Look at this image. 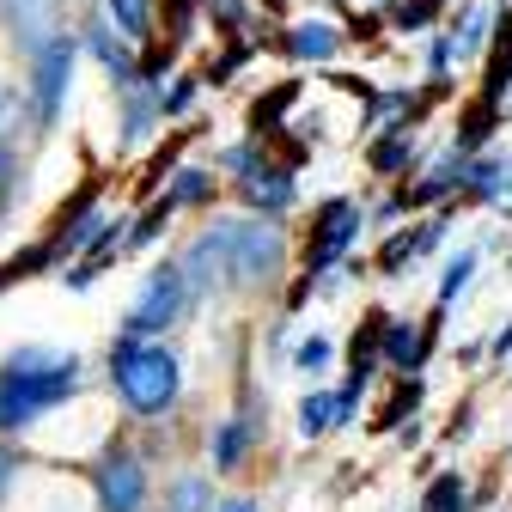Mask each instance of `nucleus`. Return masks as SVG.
Listing matches in <instances>:
<instances>
[{
    "label": "nucleus",
    "mask_w": 512,
    "mask_h": 512,
    "mask_svg": "<svg viewBox=\"0 0 512 512\" xmlns=\"http://www.w3.org/2000/svg\"><path fill=\"white\" fill-rule=\"evenodd\" d=\"M80 391V360L49 354V348H19L0 372V433H25L43 409L68 403Z\"/></svg>",
    "instance_id": "obj_1"
},
{
    "label": "nucleus",
    "mask_w": 512,
    "mask_h": 512,
    "mask_svg": "<svg viewBox=\"0 0 512 512\" xmlns=\"http://www.w3.org/2000/svg\"><path fill=\"white\" fill-rule=\"evenodd\" d=\"M110 378L122 403L135 415H165L177 403V384H183V366L171 348H141V336H116L110 342Z\"/></svg>",
    "instance_id": "obj_2"
},
{
    "label": "nucleus",
    "mask_w": 512,
    "mask_h": 512,
    "mask_svg": "<svg viewBox=\"0 0 512 512\" xmlns=\"http://www.w3.org/2000/svg\"><path fill=\"white\" fill-rule=\"evenodd\" d=\"M226 269L232 287H269L287 269V232L275 220H226Z\"/></svg>",
    "instance_id": "obj_3"
},
{
    "label": "nucleus",
    "mask_w": 512,
    "mask_h": 512,
    "mask_svg": "<svg viewBox=\"0 0 512 512\" xmlns=\"http://www.w3.org/2000/svg\"><path fill=\"white\" fill-rule=\"evenodd\" d=\"M74 61H80V37L74 31H55L31 55V116H37V128H55L61 104H68V86H74Z\"/></svg>",
    "instance_id": "obj_4"
},
{
    "label": "nucleus",
    "mask_w": 512,
    "mask_h": 512,
    "mask_svg": "<svg viewBox=\"0 0 512 512\" xmlns=\"http://www.w3.org/2000/svg\"><path fill=\"white\" fill-rule=\"evenodd\" d=\"M183 305H189V287H183L177 263H159V269L147 275L141 299L128 305V317H122V336H159V330H171L177 317H183Z\"/></svg>",
    "instance_id": "obj_5"
},
{
    "label": "nucleus",
    "mask_w": 512,
    "mask_h": 512,
    "mask_svg": "<svg viewBox=\"0 0 512 512\" xmlns=\"http://www.w3.org/2000/svg\"><path fill=\"white\" fill-rule=\"evenodd\" d=\"M360 238V208L348 202V196H336V202H324L317 208V220H311V244H305V275H324L336 256L348 250Z\"/></svg>",
    "instance_id": "obj_6"
},
{
    "label": "nucleus",
    "mask_w": 512,
    "mask_h": 512,
    "mask_svg": "<svg viewBox=\"0 0 512 512\" xmlns=\"http://www.w3.org/2000/svg\"><path fill=\"white\" fill-rule=\"evenodd\" d=\"M226 165L232 171H244V196L263 208V214H281V208H293V171L287 165H256V147H232L226 153Z\"/></svg>",
    "instance_id": "obj_7"
},
{
    "label": "nucleus",
    "mask_w": 512,
    "mask_h": 512,
    "mask_svg": "<svg viewBox=\"0 0 512 512\" xmlns=\"http://www.w3.org/2000/svg\"><path fill=\"white\" fill-rule=\"evenodd\" d=\"M183 287L189 293H226L232 287V269H226V226H208L196 244L183 250V263H177Z\"/></svg>",
    "instance_id": "obj_8"
},
{
    "label": "nucleus",
    "mask_w": 512,
    "mask_h": 512,
    "mask_svg": "<svg viewBox=\"0 0 512 512\" xmlns=\"http://www.w3.org/2000/svg\"><path fill=\"white\" fill-rule=\"evenodd\" d=\"M92 488H98V506H104V512H141V506H147V470L128 458V452L104 458V464L92 470Z\"/></svg>",
    "instance_id": "obj_9"
},
{
    "label": "nucleus",
    "mask_w": 512,
    "mask_h": 512,
    "mask_svg": "<svg viewBox=\"0 0 512 512\" xmlns=\"http://www.w3.org/2000/svg\"><path fill=\"white\" fill-rule=\"evenodd\" d=\"M0 25L19 37L25 55H37L61 31V0H0Z\"/></svg>",
    "instance_id": "obj_10"
},
{
    "label": "nucleus",
    "mask_w": 512,
    "mask_h": 512,
    "mask_svg": "<svg viewBox=\"0 0 512 512\" xmlns=\"http://www.w3.org/2000/svg\"><path fill=\"white\" fill-rule=\"evenodd\" d=\"M433 330H439V311H433V324H397V317H384L378 348L391 354V366H397V372H421V354H427Z\"/></svg>",
    "instance_id": "obj_11"
},
{
    "label": "nucleus",
    "mask_w": 512,
    "mask_h": 512,
    "mask_svg": "<svg viewBox=\"0 0 512 512\" xmlns=\"http://www.w3.org/2000/svg\"><path fill=\"white\" fill-rule=\"evenodd\" d=\"M348 415H354V391H317V397H305V403H299V433H305V439H317V433L342 427Z\"/></svg>",
    "instance_id": "obj_12"
},
{
    "label": "nucleus",
    "mask_w": 512,
    "mask_h": 512,
    "mask_svg": "<svg viewBox=\"0 0 512 512\" xmlns=\"http://www.w3.org/2000/svg\"><path fill=\"white\" fill-rule=\"evenodd\" d=\"M86 49H92V55L104 61V74H110V80H116L122 92L135 86V55L122 49V37H116V31H110L104 19H92V25H86Z\"/></svg>",
    "instance_id": "obj_13"
},
{
    "label": "nucleus",
    "mask_w": 512,
    "mask_h": 512,
    "mask_svg": "<svg viewBox=\"0 0 512 512\" xmlns=\"http://www.w3.org/2000/svg\"><path fill=\"white\" fill-rule=\"evenodd\" d=\"M336 43H342V31L324 25V19H299V25H287V37H281V49H293L299 61H330Z\"/></svg>",
    "instance_id": "obj_14"
},
{
    "label": "nucleus",
    "mask_w": 512,
    "mask_h": 512,
    "mask_svg": "<svg viewBox=\"0 0 512 512\" xmlns=\"http://www.w3.org/2000/svg\"><path fill=\"white\" fill-rule=\"evenodd\" d=\"M506 86H512V7L500 13L494 49H488V80H482V98H488V104H506Z\"/></svg>",
    "instance_id": "obj_15"
},
{
    "label": "nucleus",
    "mask_w": 512,
    "mask_h": 512,
    "mask_svg": "<svg viewBox=\"0 0 512 512\" xmlns=\"http://www.w3.org/2000/svg\"><path fill=\"white\" fill-rule=\"evenodd\" d=\"M366 159H372V171H378V177H397V171L415 159V128H409V122H397L384 141H372V153H366Z\"/></svg>",
    "instance_id": "obj_16"
},
{
    "label": "nucleus",
    "mask_w": 512,
    "mask_h": 512,
    "mask_svg": "<svg viewBox=\"0 0 512 512\" xmlns=\"http://www.w3.org/2000/svg\"><path fill=\"white\" fill-rule=\"evenodd\" d=\"M494 122H500V104L476 98V104H470V110L458 116V141H452V153H464V159H470V153H476V147H482V141L494 135Z\"/></svg>",
    "instance_id": "obj_17"
},
{
    "label": "nucleus",
    "mask_w": 512,
    "mask_h": 512,
    "mask_svg": "<svg viewBox=\"0 0 512 512\" xmlns=\"http://www.w3.org/2000/svg\"><path fill=\"white\" fill-rule=\"evenodd\" d=\"M250 433H256V421H250V415L220 421V433H214V470H238V458L250 452Z\"/></svg>",
    "instance_id": "obj_18"
},
{
    "label": "nucleus",
    "mask_w": 512,
    "mask_h": 512,
    "mask_svg": "<svg viewBox=\"0 0 512 512\" xmlns=\"http://www.w3.org/2000/svg\"><path fill=\"white\" fill-rule=\"evenodd\" d=\"M299 104V80H281L269 98H256L250 104V135H269V128H281V116Z\"/></svg>",
    "instance_id": "obj_19"
},
{
    "label": "nucleus",
    "mask_w": 512,
    "mask_h": 512,
    "mask_svg": "<svg viewBox=\"0 0 512 512\" xmlns=\"http://www.w3.org/2000/svg\"><path fill=\"white\" fill-rule=\"evenodd\" d=\"M110 19L122 43H147L153 37V0H110Z\"/></svg>",
    "instance_id": "obj_20"
},
{
    "label": "nucleus",
    "mask_w": 512,
    "mask_h": 512,
    "mask_svg": "<svg viewBox=\"0 0 512 512\" xmlns=\"http://www.w3.org/2000/svg\"><path fill=\"white\" fill-rule=\"evenodd\" d=\"M196 13H202V0H159V19H165V43H189V37H196Z\"/></svg>",
    "instance_id": "obj_21"
},
{
    "label": "nucleus",
    "mask_w": 512,
    "mask_h": 512,
    "mask_svg": "<svg viewBox=\"0 0 512 512\" xmlns=\"http://www.w3.org/2000/svg\"><path fill=\"white\" fill-rule=\"evenodd\" d=\"M214 196V171H196V165H189V171H177V183H171V208H189V202H208Z\"/></svg>",
    "instance_id": "obj_22"
},
{
    "label": "nucleus",
    "mask_w": 512,
    "mask_h": 512,
    "mask_svg": "<svg viewBox=\"0 0 512 512\" xmlns=\"http://www.w3.org/2000/svg\"><path fill=\"white\" fill-rule=\"evenodd\" d=\"M189 135H196V128H177V135H171V141H165V147H159V153L147 159V177H141V196H153V189H159V177H165V171L177 165V153H183V141H189Z\"/></svg>",
    "instance_id": "obj_23"
},
{
    "label": "nucleus",
    "mask_w": 512,
    "mask_h": 512,
    "mask_svg": "<svg viewBox=\"0 0 512 512\" xmlns=\"http://www.w3.org/2000/svg\"><path fill=\"white\" fill-rule=\"evenodd\" d=\"M421 512H470L464 482H458V476H439V482L427 488V506H421Z\"/></svg>",
    "instance_id": "obj_24"
},
{
    "label": "nucleus",
    "mask_w": 512,
    "mask_h": 512,
    "mask_svg": "<svg viewBox=\"0 0 512 512\" xmlns=\"http://www.w3.org/2000/svg\"><path fill=\"white\" fill-rule=\"evenodd\" d=\"M415 256H421V232H397L391 244L378 250V275H397L403 263H415Z\"/></svg>",
    "instance_id": "obj_25"
},
{
    "label": "nucleus",
    "mask_w": 512,
    "mask_h": 512,
    "mask_svg": "<svg viewBox=\"0 0 512 512\" xmlns=\"http://www.w3.org/2000/svg\"><path fill=\"white\" fill-rule=\"evenodd\" d=\"M470 275H476V250H458L452 263H445V281H439V305H452V299L470 287Z\"/></svg>",
    "instance_id": "obj_26"
},
{
    "label": "nucleus",
    "mask_w": 512,
    "mask_h": 512,
    "mask_svg": "<svg viewBox=\"0 0 512 512\" xmlns=\"http://www.w3.org/2000/svg\"><path fill=\"white\" fill-rule=\"evenodd\" d=\"M171 214H177L171 202H153V208L141 214V226H135V232H128V238H122V250H141V244H153V238L165 232V220H171Z\"/></svg>",
    "instance_id": "obj_27"
},
{
    "label": "nucleus",
    "mask_w": 512,
    "mask_h": 512,
    "mask_svg": "<svg viewBox=\"0 0 512 512\" xmlns=\"http://www.w3.org/2000/svg\"><path fill=\"white\" fill-rule=\"evenodd\" d=\"M415 403H421V378H409V372H403V384H397V397H391V403H384V415H378V427H397V421H403V415H409Z\"/></svg>",
    "instance_id": "obj_28"
},
{
    "label": "nucleus",
    "mask_w": 512,
    "mask_h": 512,
    "mask_svg": "<svg viewBox=\"0 0 512 512\" xmlns=\"http://www.w3.org/2000/svg\"><path fill=\"white\" fill-rule=\"evenodd\" d=\"M13 196H19V153L0 141V220L13 214Z\"/></svg>",
    "instance_id": "obj_29"
},
{
    "label": "nucleus",
    "mask_w": 512,
    "mask_h": 512,
    "mask_svg": "<svg viewBox=\"0 0 512 512\" xmlns=\"http://www.w3.org/2000/svg\"><path fill=\"white\" fill-rule=\"evenodd\" d=\"M439 7H445V0H403L391 19H397V31H421V25H433V19H439Z\"/></svg>",
    "instance_id": "obj_30"
},
{
    "label": "nucleus",
    "mask_w": 512,
    "mask_h": 512,
    "mask_svg": "<svg viewBox=\"0 0 512 512\" xmlns=\"http://www.w3.org/2000/svg\"><path fill=\"white\" fill-rule=\"evenodd\" d=\"M196 86H202V80L177 74V86H171V92H159V116H183L189 104H196Z\"/></svg>",
    "instance_id": "obj_31"
},
{
    "label": "nucleus",
    "mask_w": 512,
    "mask_h": 512,
    "mask_svg": "<svg viewBox=\"0 0 512 512\" xmlns=\"http://www.w3.org/2000/svg\"><path fill=\"white\" fill-rule=\"evenodd\" d=\"M482 43H488V13H470V19H464V31H452V49H458V55H470V49H482Z\"/></svg>",
    "instance_id": "obj_32"
},
{
    "label": "nucleus",
    "mask_w": 512,
    "mask_h": 512,
    "mask_svg": "<svg viewBox=\"0 0 512 512\" xmlns=\"http://www.w3.org/2000/svg\"><path fill=\"white\" fill-rule=\"evenodd\" d=\"M305 372H317V366H330V342L324 336H311V342H299V354H293Z\"/></svg>",
    "instance_id": "obj_33"
},
{
    "label": "nucleus",
    "mask_w": 512,
    "mask_h": 512,
    "mask_svg": "<svg viewBox=\"0 0 512 512\" xmlns=\"http://www.w3.org/2000/svg\"><path fill=\"white\" fill-rule=\"evenodd\" d=\"M452 55H458V49H452V31H439V37H433V49H427V61H433V80H445V68H452Z\"/></svg>",
    "instance_id": "obj_34"
},
{
    "label": "nucleus",
    "mask_w": 512,
    "mask_h": 512,
    "mask_svg": "<svg viewBox=\"0 0 512 512\" xmlns=\"http://www.w3.org/2000/svg\"><path fill=\"white\" fill-rule=\"evenodd\" d=\"M13 470H19V458L7 452V445H0V494H7V488H13Z\"/></svg>",
    "instance_id": "obj_35"
},
{
    "label": "nucleus",
    "mask_w": 512,
    "mask_h": 512,
    "mask_svg": "<svg viewBox=\"0 0 512 512\" xmlns=\"http://www.w3.org/2000/svg\"><path fill=\"white\" fill-rule=\"evenodd\" d=\"M378 31H384V19H372V13H366V19H354V25H348V37H378Z\"/></svg>",
    "instance_id": "obj_36"
},
{
    "label": "nucleus",
    "mask_w": 512,
    "mask_h": 512,
    "mask_svg": "<svg viewBox=\"0 0 512 512\" xmlns=\"http://www.w3.org/2000/svg\"><path fill=\"white\" fill-rule=\"evenodd\" d=\"M512 354V324H500V336H494V360H506Z\"/></svg>",
    "instance_id": "obj_37"
},
{
    "label": "nucleus",
    "mask_w": 512,
    "mask_h": 512,
    "mask_svg": "<svg viewBox=\"0 0 512 512\" xmlns=\"http://www.w3.org/2000/svg\"><path fill=\"white\" fill-rule=\"evenodd\" d=\"M208 512H256V500H226V506H208Z\"/></svg>",
    "instance_id": "obj_38"
}]
</instances>
